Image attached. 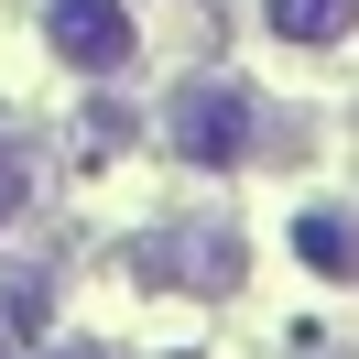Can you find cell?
<instances>
[{"instance_id": "obj_3", "label": "cell", "mask_w": 359, "mask_h": 359, "mask_svg": "<svg viewBox=\"0 0 359 359\" xmlns=\"http://www.w3.org/2000/svg\"><path fill=\"white\" fill-rule=\"evenodd\" d=\"M262 22L283 33V44L327 55V44H348V33H359V0H262Z\"/></svg>"}, {"instance_id": "obj_5", "label": "cell", "mask_w": 359, "mask_h": 359, "mask_svg": "<svg viewBox=\"0 0 359 359\" xmlns=\"http://www.w3.org/2000/svg\"><path fill=\"white\" fill-rule=\"evenodd\" d=\"M11 207H22V163L0 153V229H11Z\"/></svg>"}, {"instance_id": "obj_4", "label": "cell", "mask_w": 359, "mask_h": 359, "mask_svg": "<svg viewBox=\"0 0 359 359\" xmlns=\"http://www.w3.org/2000/svg\"><path fill=\"white\" fill-rule=\"evenodd\" d=\"M294 250H305L327 283H359V218L348 207H305V218H294Z\"/></svg>"}, {"instance_id": "obj_1", "label": "cell", "mask_w": 359, "mask_h": 359, "mask_svg": "<svg viewBox=\"0 0 359 359\" xmlns=\"http://www.w3.org/2000/svg\"><path fill=\"white\" fill-rule=\"evenodd\" d=\"M163 142H175L185 163H207V175H229V163H250V142H262V98H250L240 76H196V88H175V109H163Z\"/></svg>"}, {"instance_id": "obj_6", "label": "cell", "mask_w": 359, "mask_h": 359, "mask_svg": "<svg viewBox=\"0 0 359 359\" xmlns=\"http://www.w3.org/2000/svg\"><path fill=\"white\" fill-rule=\"evenodd\" d=\"M66 359H88V348H66Z\"/></svg>"}, {"instance_id": "obj_2", "label": "cell", "mask_w": 359, "mask_h": 359, "mask_svg": "<svg viewBox=\"0 0 359 359\" xmlns=\"http://www.w3.org/2000/svg\"><path fill=\"white\" fill-rule=\"evenodd\" d=\"M44 44L76 76H120L142 55V22H131V0H44Z\"/></svg>"}]
</instances>
